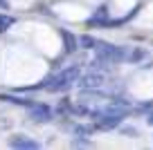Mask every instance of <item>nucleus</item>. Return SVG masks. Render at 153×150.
Segmentation results:
<instances>
[{
	"mask_svg": "<svg viewBox=\"0 0 153 150\" xmlns=\"http://www.w3.org/2000/svg\"><path fill=\"white\" fill-rule=\"evenodd\" d=\"M81 79V70L76 65H70L65 70H61L59 74H54L52 79L45 81V88L50 92H68L70 88H74V83Z\"/></svg>",
	"mask_w": 153,
	"mask_h": 150,
	"instance_id": "nucleus-1",
	"label": "nucleus"
},
{
	"mask_svg": "<svg viewBox=\"0 0 153 150\" xmlns=\"http://www.w3.org/2000/svg\"><path fill=\"white\" fill-rule=\"evenodd\" d=\"M97 56L104 58L106 63H120V61H126V52L117 45H108V43H99L97 40Z\"/></svg>",
	"mask_w": 153,
	"mask_h": 150,
	"instance_id": "nucleus-2",
	"label": "nucleus"
},
{
	"mask_svg": "<svg viewBox=\"0 0 153 150\" xmlns=\"http://www.w3.org/2000/svg\"><path fill=\"white\" fill-rule=\"evenodd\" d=\"M122 119H124V112L122 110H106V112L97 114V128H101V130H113V128H117L122 123Z\"/></svg>",
	"mask_w": 153,
	"mask_h": 150,
	"instance_id": "nucleus-3",
	"label": "nucleus"
},
{
	"mask_svg": "<svg viewBox=\"0 0 153 150\" xmlns=\"http://www.w3.org/2000/svg\"><path fill=\"white\" fill-rule=\"evenodd\" d=\"M29 119H32V121H36V123H48V121H52V108H50V105H45V103L34 105V108H29Z\"/></svg>",
	"mask_w": 153,
	"mask_h": 150,
	"instance_id": "nucleus-4",
	"label": "nucleus"
},
{
	"mask_svg": "<svg viewBox=\"0 0 153 150\" xmlns=\"http://www.w3.org/2000/svg\"><path fill=\"white\" fill-rule=\"evenodd\" d=\"M11 146H14V148H20V150H36V148H41V143L34 141V139H29V137H14V139H11Z\"/></svg>",
	"mask_w": 153,
	"mask_h": 150,
	"instance_id": "nucleus-5",
	"label": "nucleus"
},
{
	"mask_svg": "<svg viewBox=\"0 0 153 150\" xmlns=\"http://www.w3.org/2000/svg\"><path fill=\"white\" fill-rule=\"evenodd\" d=\"M101 83H104V76H101L99 72H90L88 76H83V79H81V85H83V88H88V90L99 88Z\"/></svg>",
	"mask_w": 153,
	"mask_h": 150,
	"instance_id": "nucleus-6",
	"label": "nucleus"
},
{
	"mask_svg": "<svg viewBox=\"0 0 153 150\" xmlns=\"http://www.w3.org/2000/svg\"><path fill=\"white\" fill-rule=\"evenodd\" d=\"M61 36H63V40H65V49H68V52H74V49H76V38H72L70 32H65V29L61 32Z\"/></svg>",
	"mask_w": 153,
	"mask_h": 150,
	"instance_id": "nucleus-7",
	"label": "nucleus"
},
{
	"mask_svg": "<svg viewBox=\"0 0 153 150\" xmlns=\"http://www.w3.org/2000/svg\"><path fill=\"white\" fill-rule=\"evenodd\" d=\"M0 101H9V103H14V105H29V101H25V99H18V96H11V94L0 96Z\"/></svg>",
	"mask_w": 153,
	"mask_h": 150,
	"instance_id": "nucleus-8",
	"label": "nucleus"
},
{
	"mask_svg": "<svg viewBox=\"0 0 153 150\" xmlns=\"http://www.w3.org/2000/svg\"><path fill=\"white\" fill-rule=\"evenodd\" d=\"M108 23V18H106V9H99L95 14V18H90V25H104Z\"/></svg>",
	"mask_w": 153,
	"mask_h": 150,
	"instance_id": "nucleus-9",
	"label": "nucleus"
},
{
	"mask_svg": "<svg viewBox=\"0 0 153 150\" xmlns=\"http://www.w3.org/2000/svg\"><path fill=\"white\" fill-rule=\"evenodd\" d=\"M9 25H11V18H9V16H0V34L7 32V29H9Z\"/></svg>",
	"mask_w": 153,
	"mask_h": 150,
	"instance_id": "nucleus-10",
	"label": "nucleus"
},
{
	"mask_svg": "<svg viewBox=\"0 0 153 150\" xmlns=\"http://www.w3.org/2000/svg\"><path fill=\"white\" fill-rule=\"evenodd\" d=\"M126 58H128V61H142V58H144V52H142V49H135V52L126 54Z\"/></svg>",
	"mask_w": 153,
	"mask_h": 150,
	"instance_id": "nucleus-11",
	"label": "nucleus"
},
{
	"mask_svg": "<svg viewBox=\"0 0 153 150\" xmlns=\"http://www.w3.org/2000/svg\"><path fill=\"white\" fill-rule=\"evenodd\" d=\"M81 43H83L86 47H90V49L97 45V40H95V38H90V36H83V38H81Z\"/></svg>",
	"mask_w": 153,
	"mask_h": 150,
	"instance_id": "nucleus-12",
	"label": "nucleus"
},
{
	"mask_svg": "<svg viewBox=\"0 0 153 150\" xmlns=\"http://www.w3.org/2000/svg\"><path fill=\"white\" fill-rule=\"evenodd\" d=\"M7 7H9V5H7V0H0V9H7Z\"/></svg>",
	"mask_w": 153,
	"mask_h": 150,
	"instance_id": "nucleus-13",
	"label": "nucleus"
},
{
	"mask_svg": "<svg viewBox=\"0 0 153 150\" xmlns=\"http://www.w3.org/2000/svg\"><path fill=\"white\" fill-rule=\"evenodd\" d=\"M146 108H149V110H151V108H153V101H149V103H146V105H144V110H146Z\"/></svg>",
	"mask_w": 153,
	"mask_h": 150,
	"instance_id": "nucleus-14",
	"label": "nucleus"
},
{
	"mask_svg": "<svg viewBox=\"0 0 153 150\" xmlns=\"http://www.w3.org/2000/svg\"><path fill=\"white\" fill-rule=\"evenodd\" d=\"M149 123H151V126H153V114H151V117H149Z\"/></svg>",
	"mask_w": 153,
	"mask_h": 150,
	"instance_id": "nucleus-15",
	"label": "nucleus"
}]
</instances>
